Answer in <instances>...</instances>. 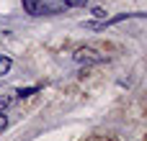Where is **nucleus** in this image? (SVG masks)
<instances>
[{"label": "nucleus", "instance_id": "obj_1", "mask_svg": "<svg viewBox=\"0 0 147 141\" xmlns=\"http://www.w3.org/2000/svg\"><path fill=\"white\" fill-rule=\"evenodd\" d=\"M21 5H23V10L28 13V15H49V13H59L62 8H65V3L62 0H21Z\"/></svg>", "mask_w": 147, "mask_h": 141}, {"label": "nucleus", "instance_id": "obj_2", "mask_svg": "<svg viewBox=\"0 0 147 141\" xmlns=\"http://www.w3.org/2000/svg\"><path fill=\"white\" fill-rule=\"evenodd\" d=\"M106 57L103 54H98L96 49H90V46H80L78 51H75V62H80V64H98V62H103Z\"/></svg>", "mask_w": 147, "mask_h": 141}, {"label": "nucleus", "instance_id": "obj_3", "mask_svg": "<svg viewBox=\"0 0 147 141\" xmlns=\"http://www.w3.org/2000/svg\"><path fill=\"white\" fill-rule=\"evenodd\" d=\"M10 67H13V59L8 54H0V77H5L10 72Z\"/></svg>", "mask_w": 147, "mask_h": 141}, {"label": "nucleus", "instance_id": "obj_4", "mask_svg": "<svg viewBox=\"0 0 147 141\" xmlns=\"http://www.w3.org/2000/svg\"><path fill=\"white\" fill-rule=\"evenodd\" d=\"M39 90H41L39 85H31V87H18V90H16V95H18V98H31V95H34V92H39Z\"/></svg>", "mask_w": 147, "mask_h": 141}, {"label": "nucleus", "instance_id": "obj_5", "mask_svg": "<svg viewBox=\"0 0 147 141\" xmlns=\"http://www.w3.org/2000/svg\"><path fill=\"white\" fill-rule=\"evenodd\" d=\"M65 5H70V8H85L88 5V0H62Z\"/></svg>", "mask_w": 147, "mask_h": 141}, {"label": "nucleus", "instance_id": "obj_6", "mask_svg": "<svg viewBox=\"0 0 147 141\" xmlns=\"http://www.w3.org/2000/svg\"><path fill=\"white\" fill-rule=\"evenodd\" d=\"M90 15H93V18H98V21H103V18H106V10H103V8H93V10H90Z\"/></svg>", "mask_w": 147, "mask_h": 141}, {"label": "nucleus", "instance_id": "obj_7", "mask_svg": "<svg viewBox=\"0 0 147 141\" xmlns=\"http://www.w3.org/2000/svg\"><path fill=\"white\" fill-rule=\"evenodd\" d=\"M8 128V116H5V110H0V131H5Z\"/></svg>", "mask_w": 147, "mask_h": 141}, {"label": "nucleus", "instance_id": "obj_8", "mask_svg": "<svg viewBox=\"0 0 147 141\" xmlns=\"http://www.w3.org/2000/svg\"><path fill=\"white\" fill-rule=\"evenodd\" d=\"M8 105H10V98H8V95H3V98H0V110H5Z\"/></svg>", "mask_w": 147, "mask_h": 141}]
</instances>
